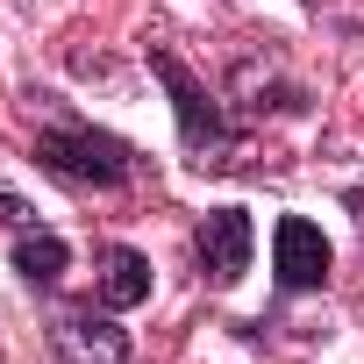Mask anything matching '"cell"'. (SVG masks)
I'll use <instances>...</instances> for the list:
<instances>
[{"instance_id":"cell-1","label":"cell","mask_w":364,"mask_h":364,"mask_svg":"<svg viewBox=\"0 0 364 364\" xmlns=\"http://www.w3.org/2000/svg\"><path fill=\"white\" fill-rule=\"evenodd\" d=\"M22 100H29V114H43L36 122V164L58 178V186H72V193H122V186L143 178L136 143H122L114 129H93L86 114H72L43 86H29Z\"/></svg>"},{"instance_id":"cell-2","label":"cell","mask_w":364,"mask_h":364,"mask_svg":"<svg viewBox=\"0 0 364 364\" xmlns=\"http://www.w3.org/2000/svg\"><path fill=\"white\" fill-rule=\"evenodd\" d=\"M143 58H150V72L164 79V93H171V114H178V150H186V164L193 171H236L243 164V122L178 65L164 43H143Z\"/></svg>"},{"instance_id":"cell-3","label":"cell","mask_w":364,"mask_h":364,"mask_svg":"<svg viewBox=\"0 0 364 364\" xmlns=\"http://www.w3.org/2000/svg\"><path fill=\"white\" fill-rule=\"evenodd\" d=\"M50 350L65 364H129V328L114 321V307L72 300V307L50 314Z\"/></svg>"},{"instance_id":"cell-4","label":"cell","mask_w":364,"mask_h":364,"mask_svg":"<svg viewBox=\"0 0 364 364\" xmlns=\"http://www.w3.org/2000/svg\"><path fill=\"white\" fill-rule=\"evenodd\" d=\"M250 250H257V222H250L243 208L200 215V229H193V264H200V279H208L215 293H229V286L250 272Z\"/></svg>"},{"instance_id":"cell-5","label":"cell","mask_w":364,"mask_h":364,"mask_svg":"<svg viewBox=\"0 0 364 364\" xmlns=\"http://www.w3.org/2000/svg\"><path fill=\"white\" fill-rule=\"evenodd\" d=\"M272 272H279V293H321L328 286V236L307 215H279V229H272Z\"/></svg>"},{"instance_id":"cell-6","label":"cell","mask_w":364,"mask_h":364,"mask_svg":"<svg viewBox=\"0 0 364 364\" xmlns=\"http://www.w3.org/2000/svg\"><path fill=\"white\" fill-rule=\"evenodd\" d=\"M229 100L243 114H307V86L286 79V65L279 58H257V50L229 65Z\"/></svg>"},{"instance_id":"cell-7","label":"cell","mask_w":364,"mask_h":364,"mask_svg":"<svg viewBox=\"0 0 364 364\" xmlns=\"http://www.w3.org/2000/svg\"><path fill=\"white\" fill-rule=\"evenodd\" d=\"M8 264H15V279L22 286H36V293H50L65 272H72V243L58 236V229H15V243H8Z\"/></svg>"},{"instance_id":"cell-8","label":"cell","mask_w":364,"mask_h":364,"mask_svg":"<svg viewBox=\"0 0 364 364\" xmlns=\"http://www.w3.org/2000/svg\"><path fill=\"white\" fill-rule=\"evenodd\" d=\"M93 300H100V307H114V314L143 307V300H150V257H143V250H129V243H107V250H100Z\"/></svg>"}]
</instances>
